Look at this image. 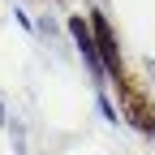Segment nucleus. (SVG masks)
Instances as JSON below:
<instances>
[{
	"mask_svg": "<svg viewBox=\"0 0 155 155\" xmlns=\"http://www.w3.org/2000/svg\"><path fill=\"white\" fill-rule=\"evenodd\" d=\"M69 35H73V43H78V52L86 56V65H91V73H104V61H99V48H95V30H91V17H69Z\"/></svg>",
	"mask_w": 155,
	"mask_h": 155,
	"instance_id": "7ed1b4c3",
	"label": "nucleus"
},
{
	"mask_svg": "<svg viewBox=\"0 0 155 155\" xmlns=\"http://www.w3.org/2000/svg\"><path fill=\"white\" fill-rule=\"evenodd\" d=\"M116 95H121V108H125V121L138 125L142 134H155V104L147 99L142 86H134V78H116Z\"/></svg>",
	"mask_w": 155,
	"mask_h": 155,
	"instance_id": "f257e3e1",
	"label": "nucleus"
},
{
	"mask_svg": "<svg viewBox=\"0 0 155 155\" xmlns=\"http://www.w3.org/2000/svg\"><path fill=\"white\" fill-rule=\"evenodd\" d=\"M99 112H104V121H116V108L104 99V95H99Z\"/></svg>",
	"mask_w": 155,
	"mask_h": 155,
	"instance_id": "20e7f679",
	"label": "nucleus"
},
{
	"mask_svg": "<svg viewBox=\"0 0 155 155\" xmlns=\"http://www.w3.org/2000/svg\"><path fill=\"white\" fill-rule=\"evenodd\" d=\"M91 30H95V48H99V61H104V73L112 78H125V65H121V48H116V35L108 26V17L95 9L91 13Z\"/></svg>",
	"mask_w": 155,
	"mask_h": 155,
	"instance_id": "f03ea898",
	"label": "nucleus"
}]
</instances>
